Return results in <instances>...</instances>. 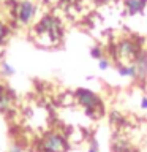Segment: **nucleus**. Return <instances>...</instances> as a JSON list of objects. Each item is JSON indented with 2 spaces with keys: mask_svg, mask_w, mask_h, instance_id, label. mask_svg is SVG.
<instances>
[{
  "mask_svg": "<svg viewBox=\"0 0 147 152\" xmlns=\"http://www.w3.org/2000/svg\"><path fill=\"white\" fill-rule=\"evenodd\" d=\"M116 71L120 78L128 79H138V70L133 62H119L116 66Z\"/></svg>",
  "mask_w": 147,
  "mask_h": 152,
  "instance_id": "obj_7",
  "label": "nucleus"
},
{
  "mask_svg": "<svg viewBox=\"0 0 147 152\" xmlns=\"http://www.w3.org/2000/svg\"><path fill=\"white\" fill-rule=\"evenodd\" d=\"M133 64H135L136 70H138V79L144 81L147 78V52L142 49L139 52V56L133 60Z\"/></svg>",
  "mask_w": 147,
  "mask_h": 152,
  "instance_id": "obj_8",
  "label": "nucleus"
},
{
  "mask_svg": "<svg viewBox=\"0 0 147 152\" xmlns=\"http://www.w3.org/2000/svg\"><path fill=\"white\" fill-rule=\"evenodd\" d=\"M147 7V0H125V10L130 16L142 14Z\"/></svg>",
  "mask_w": 147,
  "mask_h": 152,
  "instance_id": "obj_9",
  "label": "nucleus"
},
{
  "mask_svg": "<svg viewBox=\"0 0 147 152\" xmlns=\"http://www.w3.org/2000/svg\"><path fill=\"white\" fill-rule=\"evenodd\" d=\"M98 62V70H101V71H108L109 68H111V60L108 59V57H101Z\"/></svg>",
  "mask_w": 147,
  "mask_h": 152,
  "instance_id": "obj_13",
  "label": "nucleus"
},
{
  "mask_svg": "<svg viewBox=\"0 0 147 152\" xmlns=\"http://www.w3.org/2000/svg\"><path fill=\"white\" fill-rule=\"evenodd\" d=\"M0 73H2L3 76H13L14 73H16V68H14L13 65H9L8 62H2L0 64Z\"/></svg>",
  "mask_w": 147,
  "mask_h": 152,
  "instance_id": "obj_10",
  "label": "nucleus"
},
{
  "mask_svg": "<svg viewBox=\"0 0 147 152\" xmlns=\"http://www.w3.org/2000/svg\"><path fill=\"white\" fill-rule=\"evenodd\" d=\"M33 33L38 37H47L51 40V45H54V43H59L63 35V28H62V22L59 18H55L54 14H44L35 24Z\"/></svg>",
  "mask_w": 147,
  "mask_h": 152,
  "instance_id": "obj_1",
  "label": "nucleus"
},
{
  "mask_svg": "<svg viewBox=\"0 0 147 152\" xmlns=\"http://www.w3.org/2000/svg\"><path fill=\"white\" fill-rule=\"evenodd\" d=\"M142 49L139 48L136 41H133L131 38H122V40H119L116 43V46L112 48V52L114 56L119 59V62L122 60H135L138 56H139V52Z\"/></svg>",
  "mask_w": 147,
  "mask_h": 152,
  "instance_id": "obj_4",
  "label": "nucleus"
},
{
  "mask_svg": "<svg viewBox=\"0 0 147 152\" xmlns=\"http://www.w3.org/2000/svg\"><path fill=\"white\" fill-rule=\"evenodd\" d=\"M139 108H141V109H144V111H147V95H144V97L141 98V102H139Z\"/></svg>",
  "mask_w": 147,
  "mask_h": 152,
  "instance_id": "obj_15",
  "label": "nucleus"
},
{
  "mask_svg": "<svg viewBox=\"0 0 147 152\" xmlns=\"http://www.w3.org/2000/svg\"><path fill=\"white\" fill-rule=\"evenodd\" d=\"M74 100L78 102V104L81 108H84L85 114L89 117H98V114L103 113V102L100 98L98 94H95L90 89H84L81 87L74 92Z\"/></svg>",
  "mask_w": 147,
  "mask_h": 152,
  "instance_id": "obj_2",
  "label": "nucleus"
},
{
  "mask_svg": "<svg viewBox=\"0 0 147 152\" xmlns=\"http://www.w3.org/2000/svg\"><path fill=\"white\" fill-rule=\"evenodd\" d=\"M9 152H22V149L19 146H13L11 149H9Z\"/></svg>",
  "mask_w": 147,
  "mask_h": 152,
  "instance_id": "obj_16",
  "label": "nucleus"
},
{
  "mask_svg": "<svg viewBox=\"0 0 147 152\" xmlns=\"http://www.w3.org/2000/svg\"><path fill=\"white\" fill-rule=\"evenodd\" d=\"M90 57H92V59H95V60H100L101 59V57H104L103 56V49L100 46H93V48H90Z\"/></svg>",
  "mask_w": 147,
  "mask_h": 152,
  "instance_id": "obj_12",
  "label": "nucleus"
},
{
  "mask_svg": "<svg viewBox=\"0 0 147 152\" xmlns=\"http://www.w3.org/2000/svg\"><path fill=\"white\" fill-rule=\"evenodd\" d=\"M40 152H68L70 144L66 136H63L59 132H47L41 136L38 142Z\"/></svg>",
  "mask_w": 147,
  "mask_h": 152,
  "instance_id": "obj_3",
  "label": "nucleus"
},
{
  "mask_svg": "<svg viewBox=\"0 0 147 152\" xmlns=\"http://www.w3.org/2000/svg\"><path fill=\"white\" fill-rule=\"evenodd\" d=\"M14 102V92L7 84H0V113H8Z\"/></svg>",
  "mask_w": 147,
  "mask_h": 152,
  "instance_id": "obj_6",
  "label": "nucleus"
},
{
  "mask_svg": "<svg viewBox=\"0 0 147 152\" xmlns=\"http://www.w3.org/2000/svg\"><path fill=\"white\" fill-rule=\"evenodd\" d=\"M16 21L21 26H30L35 21V16L38 13V7L32 0H21L16 5Z\"/></svg>",
  "mask_w": 147,
  "mask_h": 152,
  "instance_id": "obj_5",
  "label": "nucleus"
},
{
  "mask_svg": "<svg viewBox=\"0 0 147 152\" xmlns=\"http://www.w3.org/2000/svg\"><path fill=\"white\" fill-rule=\"evenodd\" d=\"M8 35H9V28L7 27V24H5V22L0 21V46L7 41Z\"/></svg>",
  "mask_w": 147,
  "mask_h": 152,
  "instance_id": "obj_11",
  "label": "nucleus"
},
{
  "mask_svg": "<svg viewBox=\"0 0 147 152\" xmlns=\"http://www.w3.org/2000/svg\"><path fill=\"white\" fill-rule=\"evenodd\" d=\"M87 152H100V146H98V141L93 140L92 144H90V147L87 149Z\"/></svg>",
  "mask_w": 147,
  "mask_h": 152,
  "instance_id": "obj_14",
  "label": "nucleus"
}]
</instances>
